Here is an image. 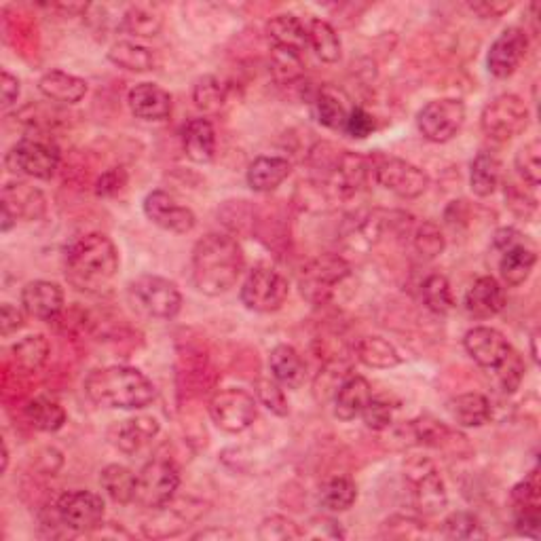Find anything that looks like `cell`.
Instances as JSON below:
<instances>
[{
    "label": "cell",
    "mask_w": 541,
    "mask_h": 541,
    "mask_svg": "<svg viewBox=\"0 0 541 541\" xmlns=\"http://www.w3.org/2000/svg\"><path fill=\"white\" fill-rule=\"evenodd\" d=\"M13 227H17V218L7 208L0 205V231L9 233Z\"/></svg>",
    "instance_id": "obj_61"
},
{
    "label": "cell",
    "mask_w": 541,
    "mask_h": 541,
    "mask_svg": "<svg viewBox=\"0 0 541 541\" xmlns=\"http://www.w3.org/2000/svg\"><path fill=\"white\" fill-rule=\"evenodd\" d=\"M311 106H313V115H315L317 123L332 129V132L345 129L351 108L347 106V100L341 91L332 89V87H322L313 96Z\"/></svg>",
    "instance_id": "obj_33"
},
{
    "label": "cell",
    "mask_w": 541,
    "mask_h": 541,
    "mask_svg": "<svg viewBox=\"0 0 541 541\" xmlns=\"http://www.w3.org/2000/svg\"><path fill=\"white\" fill-rule=\"evenodd\" d=\"M317 499H320V506L330 514L347 512L358 501V484L347 476H334L322 484Z\"/></svg>",
    "instance_id": "obj_41"
},
{
    "label": "cell",
    "mask_w": 541,
    "mask_h": 541,
    "mask_svg": "<svg viewBox=\"0 0 541 541\" xmlns=\"http://www.w3.org/2000/svg\"><path fill=\"white\" fill-rule=\"evenodd\" d=\"M0 89H3V110H9L13 104H17L22 93V83L9 70H3V83H0Z\"/></svg>",
    "instance_id": "obj_58"
},
{
    "label": "cell",
    "mask_w": 541,
    "mask_h": 541,
    "mask_svg": "<svg viewBox=\"0 0 541 541\" xmlns=\"http://www.w3.org/2000/svg\"><path fill=\"white\" fill-rule=\"evenodd\" d=\"M269 368L273 379L282 385L296 389L305 381V362L292 345H277L269 356Z\"/></svg>",
    "instance_id": "obj_32"
},
{
    "label": "cell",
    "mask_w": 541,
    "mask_h": 541,
    "mask_svg": "<svg viewBox=\"0 0 541 541\" xmlns=\"http://www.w3.org/2000/svg\"><path fill=\"white\" fill-rule=\"evenodd\" d=\"M106 503L102 495L93 491H70L55 501V516L74 533H89L98 529L104 520Z\"/></svg>",
    "instance_id": "obj_15"
},
{
    "label": "cell",
    "mask_w": 541,
    "mask_h": 541,
    "mask_svg": "<svg viewBox=\"0 0 541 541\" xmlns=\"http://www.w3.org/2000/svg\"><path fill=\"white\" fill-rule=\"evenodd\" d=\"M0 205L7 208L17 220H39L47 212V199L43 191L34 189L28 182H9L3 189V199H0Z\"/></svg>",
    "instance_id": "obj_24"
},
{
    "label": "cell",
    "mask_w": 541,
    "mask_h": 541,
    "mask_svg": "<svg viewBox=\"0 0 541 541\" xmlns=\"http://www.w3.org/2000/svg\"><path fill=\"white\" fill-rule=\"evenodd\" d=\"M233 537H235V533L225 527H210V529H203L193 535V539H203V541H210V539L220 541V539H233Z\"/></svg>",
    "instance_id": "obj_60"
},
{
    "label": "cell",
    "mask_w": 541,
    "mask_h": 541,
    "mask_svg": "<svg viewBox=\"0 0 541 541\" xmlns=\"http://www.w3.org/2000/svg\"><path fill=\"white\" fill-rule=\"evenodd\" d=\"M271 70L279 83H294L303 77V55L284 49H273Z\"/></svg>",
    "instance_id": "obj_52"
},
{
    "label": "cell",
    "mask_w": 541,
    "mask_h": 541,
    "mask_svg": "<svg viewBox=\"0 0 541 541\" xmlns=\"http://www.w3.org/2000/svg\"><path fill=\"white\" fill-rule=\"evenodd\" d=\"M127 186V172L123 167H110L96 180V195L98 197H117Z\"/></svg>",
    "instance_id": "obj_56"
},
{
    "label": "cell",
    "mask_w": 541,
    "mask_h": 541,
    "mask_svg": "<svg viewBox=\"0 0 541 541\" xmlns=\"http://www.w3.org/2000/svg\"><path fill=\"white\" fill-rule=\"evenodd\" d=\"M136 482L138 474H134L121 463H110L100 472V484L104 493L119 506H129L136 499Z\"/></svg>",
    "instance_id": "obj_37"
},
{
    "label": "cell",
    "mask_w": 541,
    "mask_h": 541,
    "mask_svg": "<svg viewBox=\"0 0 541 541\" xmlns=\"http://www.w3.org/2000/svg\"><path fill=\"white\" fill-rule=\"evenodd\" d=\"M121 267L115 241L104 233H87L66 248L64 269L72 288L85 294H102L113 286Z\"/></svg>",
    "instance_id": "obj_2"
},
{
    "label": "cell",
    "mask_w": 541,
    "mask_h": 541,
    "mask_svg": "<svg viewBox=\"0 0 541 541\" xmlns=\"http://www.w3.org/2000/svg\"><path fill=\"white\" fill-rule=\"evenodd\" d=\"M244 269L246 256L233 235L210 233L201 237L193 248V284L205 296L227 294L237 286Z\"/></svg>",
    "instance_id": "obj_1"
},
{
    "label": "cell",
    "mask_w": 541,
    "mask_h": 541,
    "mask_svg": "<svg viewBox=\"0 0 541 541\" xmlns=\"http://www.w3.org/2000/svg\"><path fill=\"white\" fill-rule=\"evenodd\" d=\"M121 28L136 39H153L163 28V15L153 7L134 5L125 11Z\"/></svg>",
    "instance_id": "obj_43"
},
{
    "label": "cell",
    "mask_w": 541,
    "mask_h": 541,
    "mask_svg": "<svg viewBox=\"0 0 541 541\" xmlns=\"http://www.w3.org/2000/svg\"><path fill=\"white\" fill-rule=\"evenodd\" d=\"M309 47L324 64H337L343 55V43L339 32L326 20H311L307 26Z\"/></svg>",
    "instance_id": "obj_40"
},
{
    "label": "cell",
    "mask_w": 541,
    "mask_h": 541,
    "mask_svg": "<svg viewBox=\"0 0 541 541\" xmlns=\"http://www.w3.org/2000/svg\"><path fill=\"white\" fill-rule=\"evenodd\" d=\"M108 60L127 72H151L159 64L157 53L151 47L134 41H117L108 49Z\"/></svg>",
    "instance_id": "obj_34"
},
{
    "label": "cell",
    "mask_w": 541,
    "mask_h": 541,
    "mask_svg": "<svg viewBox=\"0 0 541 541\" xmlns=\"http://www.w3.org/2000/svg\"><path fill=\"white\" fill-rule=\"evenodd\" d=\"M227 98H229L227 85L218 77H212V74H205V77L197 79L193 85V102L203 115L220 113L222 106L227 104Z\"/></svg>",
    "instance_id": "obj_42"
},
{
    "label": "cell",
    "mask_w": 541,
    "mask_h": 541,
    "mask_svg": "<svg viewBox=\"0 0 541 541\" xmlns=\"http://www.w3.org/2000/svg\"><path fill=\"white\" fill-rule=\"evenodd\" d=\"M24 415H26V421L34 429H39V432H45V434L60 432V429L68 421L64 406L60 402H55L51 398H43V396L28 400L24 406Z\"/></svg>",
    "instance_id": "obj_38"
},
{
    "label": "cell",
    "mask_w": 541,
    "mask_h": 541,
    "mask_svg": "<svg viewBox=\"0 0 541 541\" xmlns=\"http://www.w3.org/2000/svg\"><path fill=\"white\" fill-rule=\"evenodd\" d=\"M26 326V311L22 307H15L13 303H3L0 307V334L9 339L11 334L20 332Z\"/></svg>",
    "instance_id": "obj_57"
},
{
    "label": "cell",
    "mask_w": 541,
    "mask_h": 541,
    "mask_svg": "<svg viewBox=\"0 0 541 541\" xmlns=\"http://www.w3.org/2000/svg\"><path fill=\"white\" fill-rule=\"evenodd\" d=\"M370 170H372V167H370L366 157L343 151L337 167L332 170L334 189H337L339 195H343V197L356 195L362 189V186L366 184Z\"/></svg>",
    "instance_id": "obj_30"
},
{
    "label": "cell",
    "mask_w": 541,
    "mask_h": 541,
    "mask_svg": "<svg viewBox=\"0 0 541 541\" xmlns=\"http://www.w3.org/2000/svg\"><path fill=\"white\" fill-rule=\"evenodd\" d=\"M516 172L531 189H537L541 182V142L539 138L529 140L527 144H522L518 148V153L514 157Z\"/></svg>",
    "instance_id": "obj_46"
},
{
    "label": "cell",
    "mask_w": 541,
    "mask_h": 541,
    "mask_svg": "<svg viewBox=\"0 0 541 541\" xmlns=\"http://www.w3.org/2000/svg\"><path fill=\"white\" fill-rule=\"evenodd\" d=\"M343 132L347 136H351V138H356V140H364L372 132H375V119H372V115L368 113V110H364L362 106H353L349 110V117H347Z\"/></svg>",
    "instance_id": "obj_55"
},
{
    "label": "cell",
    "mask_w": 541,
    "mask_h": 541,
    "mask_svg": "<svg viewBox=\"0 0 541 541\" xmlns=\"http://www.w3.org/2000/svg\"><path fill=\"white\" fill-rule=\"evenodd\" d=\"M180 487V470L172 459L155 457L138 472L136 499L140 508L157 510L176 497Z\"/></svg>",
    "instance_id": "obj_9"
},
{
    "label": "cell",
    "mask_w": 541,
    "mask_h": 541,
    "mask_svg": "<svg viewBox=\"0 0 541 541\" xmlns=\"http://www.w3.org/2000/svg\"><path fill=\"white\" fill-rule=\"evenodd\" d=\"M292 174V163L284 157H256L248 167V186L254 193H273Z\"/></svg>",
    "instance_id": "obj_28"
},
{
    "label": "cell",
    "mask_w": 541,
    "mask_h": 541,
    "mask_svg": "<svg viewBox=\"0 0 541 541\" xmlns=\"http://www.w3.org/2000/svg\"><path fill=\"white\" fill-rule=\"evenodd\" d=\"M161 432V425L153 417H132L119 421L113 432H110V440L117 446L123 455H138L146 444H151Z\"/></svg>",
    "instance_id": "obj_23"
},
{
    "label": "cell",
    "mask_w": 541,
    "mask_h": 541,
    "mask_svg": "<svg viewBox=\"0 0 541 541\" xmlns=\"http://www.w3.org/2000/svg\"><path fill=\"white\" fill-rule=\"evenodd\" d=\"M22 309L28 317L39 322H55L64 313V290L60 284L47 282V279H34L22 288Z\"/></svg>",
    "instance_id": "obj_20"
},
{
    "label": "cell",
    "mask_w": 541,
    "mask_h": 541,
    "mask_svg": "<svg viewBox=\"0 0 541 541\" xmlns=\"http://www.w3.org/2000/svg\"><path fill=\"white\" fill-rule=\"evenodd\" d=\"M372 398V387L362 375H351L341 383L332 396V413L339 421H353L362 415L364 406Z\"/></svg>",
    "instance_id": "obj_25"
},
{
    "label": "cell",
    "mask_w": 541,
    "mask_h": 541,
    "mask_svg": "<svg viewBox=\"0 0 541 541\" xmlns=\"http://www.w3.org/2000/svg\"><path fill=\"white\" fill-rule=\"evenodd\" d=\"M267 36L273 49H284L303 55V51L309 47L307 26L301 22V17L292 13H279L271 17L267 24Z\"/></svg>",
    "instance_id": "obj_27"
},
{
    "label": "cell",
    "mask_w": 541,
    "mask_h": 541,
    "mask_svg": "<svg viewBox=\"0 0 541 541\" xmlns=\"http://www.w3.org/2000/svg\"><path fill=\"white\" fill-rule=\"evenodd\" d=\"M410 484H413V506L425 518L438 516L449 506V493L446 484L434 465L419 463V470L410 472Z\"/></svg>",
    "instance_id": "obj_19"
},
{
    "label": "cell",
    "mask_w": 541,
    "mask_h": 541,
    "mask_svg": "<svg viewBox=\"0 0 541 541\" xmlns=\"http://www.w3.org/2000/svg\"><path fill=\"white\" fill-rule=\"evenodd\" d=\"M51 353V345L47 341L45 334H28L22 341H17L11 347V360L15 368H20L22 372H39Z\"/></svg>",
    "instance_id": "obj_39"
},
{
    "label": "cell",
    "mask_w": 541,
    "mask_h": 541,
    "mask_svg": "<svg viewBox=\"0 0 541 541\" xmlns=\"http://www.w3.org/2000/svg\"><path fill=\"white\" fill-rule=\"evenodd\" d=\"M60 151L41 138H24L9 148L5 165L11 174L34 180H51L60 167Z\"/></svg>",
    "instance_id": "obj_10"
},
{
    "label": "cell",
    "mask_w": 541,
    "mask_h": 541,
    "mask_svg": "<svg viewBox=\"0 0 541 541\" xmlns=\"http://www.w3.org/2000/svg\"><path fill=\"white\" fill-rule=\"evenodd\" d=\"M394 415H396V406L391 404L385 396H375L368 400V404L362 410V421L372 432H387V429L394 425Z\"/></svg>",
    "instance_id": "obj_50"
},
{
    "label": "cell",
    "mask_w": 541,
    "mask_h": 541,
    "mask_svg": "<svg viewBox=\"0 0 541 541\" xmlns=\"http://www.w3.org/2000/svg\"><path fill=\"white\" fill-rule=\"evenodd\" d=\"M290 294L288 279L273 267H254L239 288V301L254 313L279 311Z\"/></svg>",
    "instance_id": "obj_8"
},
{
    "label": "cell",
    "mask_w": 541,
    "mask_h": 541,
    "mask_svg": "<svg viewBox=\"0 0 541 541\" xmlns=\"http://www.w3.org/2000/svg\"><path fill=\"white\" fill-rule=\"evenodd\" d=\"M127 301L148 320L170 322L182 311L180 288L161 275H140L127 286Z\"/></svg>",
    "instance_id": "obj_4"
},
{
    "label": "cell",
    "mask_w": 541,
    "mask_h": 541,
    "mask_svg": "<svg viewBox=\"0 0 541 541\" xmlns=\"http://www.w3.org/2000/svg\"><path fill=\"white\" fill-rule=\"evenodd\" d=\"M9 470V446L3 442V474Z\"/></svg>",
    "instance_id": "obj_62"
},
{
    "label": "cell",
    "mask_w": 541,
    "mask_h": 541,
    "mask_svg": "<svg viewBox=\"0 0 541 541\" xmlns=\"http://www.w3.org/2000/svg\"><path fill=\"white\" fill-rule=\"evenodd\" d=\"M372 174L385 191L400 199H417L429 189L427 172L398 157H381L372 167Z\"/></svg>",
    "instance_id": "obj_14"
},
{
    "label": "cell",
    "mask_w": 541,
    "mask_h": 541,
    "mask_svg": "<svg viewBox=\"0 0 541 541\" xmlns=\"http://www.w3.org/2000/svg\"><path fill=\"white\" fill-rule=\"evenodd\" d=\"M451 417L459 427H482L487 425L493 417V404L491 400L478 394V391H468V394H461L449 402Z\"/></svg>",
    "instance_id": "obj_31"
},
{
    "label": "cell",
    "mask_w": 541,
    "mask_h": 541,
    "mask_svg": "<svg viewBox=\"0 0 541 541\" xmlns=\"http://www.w3.org/2000/svg\"><path fill=\"white\" fill-rule=\"evenodd\" d=\"M506 288L493 275H482L465 292L463 307L474 320H491L506 309Z\"/></svg>",
    "instance_id": "obj_21"
},
{
    "label": "cell",
    "mask_w": 541,
    "mask_h": 541,
    "mask_svg": "<svg viewBox=\"0 0 541 541\" xmlns=\"http://www.w3.org/2000/svg\"><path fill=\"white\" fill-rule=\"evenodd\" d=\"M208 512V506L197 499H172L165 506L153 510V516L144 520L142 535L148 539H167V537H178L186 529L193 527L195 522Z\"/></svg>",
    "instance_id": "obj_13"
},
{
    "label": "cell",
    "mask_w": 541,
    "mask_h": 541,
    "mask_svg": "<svg viewBox=\"0 0 541 541\" xmlns=\"http://www.w3.org/2000/svg\"><path fill=\"white\" fill-rule=\"evenodd\" d=\"M531 123V110L527 102L516 93H501L482 108L480 127L482 134L495 142H510Z\"/></svg>",
    "instance_id": "obj_6"
},
{
    "label": "cell",
    "mask_w": 541,
    "mask_h": 541,
    "mask_svg": "<svg viewBox=\"0 0 541 541\" xmlns=\"http://www.w3.org/2000/svg\"><path fill=\"white\" fill-rule=\"evenodd\" d=\"M39 91L49 102L74 106L79 104L89 91L85 79L64 70H49L39 79Z\"/></svg>",
    "instance_id": "obj_26"
},
{
    "label": "cell",
    "mask_w": 541,
    "mask_h": 541,
    "mask_svg": "<svg viewBox=\"0 0 541 541\" xmlns=\"http://www.w3.org/2000/svg\"><path fill=\"white\" fill-rule=\"evenodd\" d=\"M531 356H533V362L539 364V356H537V334H533V339H531Z\"/></svg>",
    "instance_id": "obj_63"
},
{
    "label": "cell",
    "mask_w": 541,
    "mask_h": 541,
    "mask_svg": "<svg viewBox=\"0 0 541 541\" xmlns=\"http://www.w3.org/2000/svg\"><path fill=\"white\" fill-rule=\"evenodd\" d=\"M182 148L193 163H210L216 157V132L210 119H191L182 129Z\"/></svg>",
    "instance_id": "obj_29"
},
{
    "label": "cell",
    "mask_w": 541,
    "mask_h": 541,
    "mask_svg": "<svg viewBox=\"0 0 541 541\" xmlns=\"http://www.w3.org/2000/svg\"><path fill=\"white\" fill-rule=\"evenodd\" d=\"M463 347L468 351V356L487 372L499 368L514 349L510 341L503 337L497 328L491 326L470 328L463 337Z\"/></svg>",
    "instance_id": "obj_18"
},
{
    "label": "cell",
    "mask_w": 541,
    "mask_h": 541,
    "mask_svg": "<svg viewBox=\"0 0 541 541\" xmlns=\"http://www.w3.org/2000/svg\"><path fill=\"white\" fill-rule=\"evenodd\" d=\"M351 267L339 254H320L311 258L298 275V288L305 301L311 305L328 303L334 290H337L349 277Z\"/></svg>",
    "instance_id": "obj_7"
},
{
    "label": "cell",
    "mask_w": 541,
    "mask_h": 541,
    "mask_svg": "<svg viewBox=\"0 0 541 541\" xmlns=\"http://www.w3.org/2000/svg\"><path fill=\"white\" fill-rule=\"evenodd\" d=\"M465 115L468 110L459 98L432 100L417 113V129L427 142L446 144L461 132Z\"/></svg>",
    "instance_id": "obj_12"
},
{
    "label": "cell",
    "mask_w": 541,
    "mask_h": 541,
    "mask_svg": "<svg viewBox=\"0 0 541 541\" xmlns=\"http://www.w3.org/2000/svg\"><path fill=\"white\" fill-rule=\"evenodd\" d=\"M85 396L100 408L142 410L155 400V385L134 366H106L91 370L85 383Z\"/></svg>",
    "instance_id": "obj_3"
},
{
    "label": "cell",
    "mask_w": 541,
    "mask_h": 541,
    "mask_svg": "<svg viewBox=\"0 0 541 541\" xmlns=\"http://www.w3.org/2000/svg\"><path fill=\"white\" fill-rule=\"evenodd\" d=\"M132 115L146 123H161L172 115V96L157 83H138L127 93Z\"/></svg>",
    "instance_id": "obj_22"
},
{
    "label": "cell",
    "mask_w": 541,
    "mask_h": 541,
    "mask_svg": "<svg viewBox=\"0 0 541 541\" xmlns=\"http://www.w3.org/2000/svg\"><path fill=\"white\" fill-rule=\"evenodd\" d=\"M421 298H423V305L434 315H446L455 307V298H453L449 279L440 273H432L425 277V282L421 286Z\"/></svg>",
    "instance_id": "obj_44"
},
{
    "label": "cell",
    "mask_w": 541,
    "mask_h": 541,
    "mask_svg": "<svg viewBox=\"0 0 541 541\" xmlns=\"http://www.w3.org/2000/svg\"><path fill=\"white\" fill-rule=\"evenodd\" d=\"M442 537H446V539H484L487 537V531H484L482 522L476 514L457 510L444 518Z\"/></svg>",
    "instance_id": "obj_45"
},
{
    "label": "cell",
    "mask_w": 541,
    "mask_h": 541,
    "mask_svg": "<svg viewBox=\"0 0 541 541\" xmlns=\"http://www.w3.org/2000/svg\"><path fill=\"white\" fill-rule=\"evenodd\" d=\"M493 375L501 394H506V396L516 394V391L520 389L522 379H525V362H522L520 353L512 349V353L503 360V364L493 370Z\"/></svg>",
    "instance_id": "obj_51"
},
{
    "label": "cell",
    "mask_w": 541,
    "mask_h": 541,
    "mask_svg": "<svg viewBox=\"0 0 541 541\" xmlns=\"http://www.w3.org/2000/svg\"><path fill=\"white\" fill-rule=\"evenodd\" d=\"M503 176V165L501 161L493 155L482 151L474 157L470 165V189L476 197H491L501 184Z\"/></svg>",
    "instance_id": "obj_36"
},
{
    "label": "cell",
    "mask_w": 541,
    "mask_h": 541,
    "mask_svg": "<svg viewBox=\"0 0 541 541\" xmlns=\"http://www.w3.org/2000/svg\"><path fill=\"white\" fill-rule=\"evenodd\" d=\"M254 394L258 400V406H265L271 415L275 417H288L290 415V404L284 387L279 385L275 379H258L254 385Z\"/></svg>",
    "instance_id": "obj_48"
},
{
    "label": "cell",
    "mask_w": 541,
    "mask_h": 541,
    "mask_svg": "<svg viewBox=\"0 0 541 541\" xmlns=\"http://www.w3.org/2000/svg\"><path fill=\"white\" fill-rule=\"evenodd\" d=\"M527 51V30L520 26H510L491 43V49L487 53V68L495 79H510L522 64V60L527 58Z\"/></svg>",
    "instance_id": "obj_17"
},
{
    "label": "cell",
    "mask_w": 541,
    "mask_h": 541,
    "mask_svg": "<svg viewBox=\"0 0 541 541\" xmlns=\"http://www.w3.org/2000/svg\"><path fill=\"white\" fill-rule=\"evenodd\" d=\"M356 358L364 366L375 370H389L402 364V356L396 345L383 337H377V334H370V337H362L358 341Z\"/></svg>",
    "instance_id": "obj_35"
},
{
    "label": "cell",
    "mask_w": 541,
    "mask_h": 541,
    "mask_svg": "<svg viewBox=\"0 0 541 541\" xmlns=\"http://www.w3.org/2000/svg\"><path fill=\"white\" fill-rule=\"evenodd\" d=\"M413 248L423 260H436L446 250V237L432 220H423L413 231Z\"/></svg>",
    "instance_id": "obj_47"
},
{
    "label": "cell",
    "mask_w": 541,
    "mask_h": 541,
    "mask_svg": "<svg viewBox=\"0 0 541 541\" xmlns=\"http://www.w3.org/2000/svg\"><path fill=\"white\" fill-rule=\"evenodd\" d=\"M303 537L309 539H345V529L337 518L315 516L309 520V527L303 529Z\"/></svg>",
    "instance_id": "obj_54"
},
{
    "label": "cell",
    "mask_w": 541,
    "mask_h": 541,
    "mask_svg": "<svg viewBox=\"0 0 541 541\" xmlns=\"http://www.w3.org/2000/svg\"><path fill=\"white\" fill-rule=\"evenodd\" d=\"M256 535L260 541H294L303 537V527L288 516L275 514L260 522Z\"/></svg>",
    "instance_id": "obj_49"
},
{
    "label": "cell",
    "mask_w": 541,
    "mask_h": 541,
    "mask_svg": "<svg viewBox=\"0 0 541 541\" xmlns=\"http://www.w3.org/2000/svg\"><path fill=\"white\" fill-rule=\"evenodd\" d=\"M512 3H472L470 9L474 13H478L482 20H489V17H493V20H497V17L506 15L508 11H512Z\"/></svg>",
    "instance_id": "obj_59"
},
{
    "label": "cell",
    "mask_w": 541,
    "mask_h": 541,
    "mask_svg": "<svg viewBox=\"0 0 541 541\" xmlns=\"http://www.w3.org/2000/svg\"><path fill=\"white\" fill-rule=\"evenodd\" d=\"M493 250L499 254V277L503 286L518 288L531 277L537 265V248L518 229L503 227L493 235Z\"/></svg>",
    "instance_id": "obj_5"
},
{
    "label": "cell",
    "mask_w": 541,
    "mask_h": 541,
    "mask_svg": "<svg viewBox=\"0 0 541 541\" xmlns=\"http://www.w3.org/2000/svg\"><path fill=\"white\" fill-rule=\"evenodd\" d=\"M208 413L222 432L241 434L254 425L258 417V400L246 389L227 387L212 396Z\"/></svg>",
    "instance_id": "obj_11"
},
{
    "label": "cell",
    "mask_w": 541,
    "mask_h": 541,
    "mask_svg": "<svg viewBox=\"0 0 541 541\" xmlns=\"http://www.w3.org/2000/svg\"><path fill=\"white\" fill-rule=\"evenodd\" d=\"M144 216L153 222L155 227L167 231V233H176V235H186L191 233L197 227V216L191 208L178 203L170 193H165L161 189L151 191L144 197Z\"/></svg>",
    "instance_id": "obj_16"
},
{
    "label": "cell",
    "mask_w": 541,
    "mask_h": 541,
    "mask_svg": "<svg viewBox=\"0 0 541 541\" xmlns=\"http://www.w3.org/2000/svg\"><path fill=\"white\" fill-rule=\"evenodd\" d=\"M512 508L514 514L522 510H539V480L537 470H533L525 480L512 489Z\"/></svg>",
    "instance_id": "obj_53"
}]
</instances>
